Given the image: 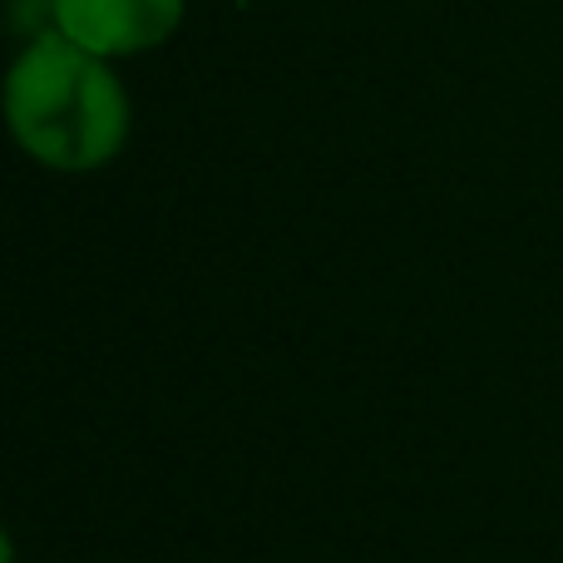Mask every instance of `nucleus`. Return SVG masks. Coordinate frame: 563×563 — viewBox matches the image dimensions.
<instances>
[{
    "instance_id": "obj_1",
    "label": "nucleus",
    "mask_w": 563,
    "mask_h": 563,
    "mask_svg": "<svg viewBox=\"0 0 563 563\" xmlns=\"http://www.w3.org/2000/svg\"><path fill=\"white\" fill-rule=\"evenodd\" d=\"M5 119L15 144L59 174L109 164L129 139V95L104 55L55 35H40L10 65Z\"/></svg>"
},
{
    "instance_id": "obj_2",
    "label": "nucleus",
    "mask_w": 563,
    "mask_h": 563,
    "mask_svg": "<svg viewBox=\"0 0 563 563\" xmlns=\"http://www.w3.org/2000/svg\"><path fill=\"white\" fill-rule=\"evenodd\" d=\"M55 30L89 55H144L184 20V0H49Z\"/></svg>"
}]
</instances>
